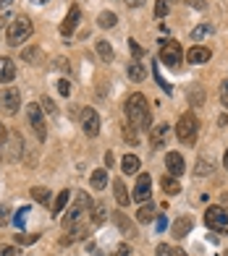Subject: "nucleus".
I'll list each match as a JSON object with an SVG mask.
<instances>
[{"label": "nucleus", "instance_id": "nucleus-1", "mask_svg": "<svg viewBox=\"0 0 228 256\" xmlns=\"http://www.w3.org/2000/svg\"><path fill=\"white\" fill-rule=\"evenodd\" d=\"M126 120H129L134 128H139V131H150V123H152L150 108H147L144 94H139V92L126 100Z\"/></svg>", "mask_w": 228, "mask_h": 256}, {"label": "nucleus", "instance_id": "nucleus-2", "mask_svg": "<svg viewBox=\"0 0 228 256\" xmlns=\"http://www.w3.org/2000/svg\"><path fill=\"white\" fill-rule=\"evenodd\" d=\"M197 134H199V120H197V115L194 112H184L178 118L176 123V136H178V142L181 144H194L197 142Z\"/></svg>", "mask_w": 228, "mask_h": 256}, {"label": "nucleus", "instance_id": "nucleus-3", "mask_svg": "<svg viewBox=\"0 0 228 256\" xmlns=\"http://www.w3.org/2000/svg\"><path fill=\"white\" fill-rule=\"evenodd\" d=\"M32 21L27 16H16L14 21L8 24V44H14V48H19V44H24L29 37H32Z\"/></svg>", "mask_w": 228, "mask_h": 256}, {"label": "nucleus", "instance_id": "nucleus-4", "mask_svg": "<svg viewBox=\"0 0 228 256\" xmlns=\"http://www.w3.org/2000/svg\"><path fill=\"white\" fill-rule=\"evenodd\" d=\"M204 225H207L212 232L228 236V209H223V206H207V212H204Z\"/></svg>", "mask_w": 228, "mask_h": 256}, {"label": "nucleus", "instance_id": "nucleus-5", "mask_svg": "<svg viewBox=\"0 0 228 256\" xmlns=\"http://www.w3.org/2000/svg\"><path fill=\"white\" fill-rule=\"evenodd\" d=\"M160 60L170 68H178L181 60H184V50H181V44L176 40H168L163 42V48H160Z\"/></svg>", "mask_w": 228, "mask_h": 256}, {"label": "nucleus", "instance_id": "nucleus-6", "mask_svg": "<svg viewBox=\"0 0 228 256\" xmlns=\"http://www.w3.org/2000/svg\"><path fill=\"white\" fill-rule=\"evenodd\" d=\"M45 110L40 108V102H32L27 108V115H29V123H32V131L34 136L40 138V142H45V136H48V131H45Z\"/></svg>", "mask_w": 228, "mask_h": 256}, {"label": "nucleus", "instance_id": "nucleus-7", "mask_svg": "<svg viewBox=\"0 0 228 256\" xmlns=\"http://www.w3.org/2000/svg\"><path fill=\"white\" fill-rule=\"evenodd\" d=\"M19 104H21V94L16 86H6L0 92V110L6 115H16L19 112Z\"/></svg>", "mask_w": 228, "mask_h": 256}, {"label": "nucleus", "instance_id": "nucleus-8", "mask_svg": "<svg viewBox=\"0 0 228 256\" xmlns=\"http://www.w3.org/2000/svg\"><path fill=\"white\" fill-rule=\"evenodd\" d=\"M89 206H92V199H89L87 194H79V199H76V206H74L71 212H68V214L63 217V225H66V228H74V225L79 222V220H82V214L87 212Z\"/></svg>", "mask_w": 228, "mask_h": 256}, {"label": "nucleus", "instance_id": "nucleus-9", "mask_svg": "<svg viewBox=\"0 0 228 256\" xmlns=\"http://www.w3.org/2000/svg\"><path fill=\"white\" fill-rule=\"evenodd\" d=\"M82 128H84V134L89 138H95L100 134V115H97V110H92V108L82 110Z\"/></svg>", "mask_w": 228, "mask_h": 256}, {"label": "nucleus", "instance_id": "nucleus-10", "mask_svg": "<svg viewBox=\"0 0 228 256\" xmlns=\"http://www.w3.org/2000/svg\"><path fill=\"white\" fill-rule=\"evenodd\" d=\"M150 194H152V178L144 172V176L136 178V186H134V199L144 204V202H150Z\"/></svg>", "mask_w": 228, "mask_h": 256}, {"label": "nucleus", "instance_id": "nucleus-11", "mask_svg": "<svg viewBox=\"0 0 228 256\" xmlns=\"http://www.w3.org/2000/svg\"><path fill=\"white\" fill-rule=\"evenodd\" d=\"M165 168H168V176L178 178V176L186 172V162H184V157H181L178 152H168L165 154Z\"/></svg>", "mask_w": 228, "mask_h": 256}, {"label": "nucleus", "instance_id": "nucleus-12", "mask_svg": "<svg viewBox=\"0 0 228 256\" xmlns=\"http://www.w3.org/2000/svg\"><path fill=\"white\" fill-rule=\"evenodd\" d=\"M79 21H82V8L71 6V8H68V16L63 18V24H61V34H63V37L74 34V29L79 26Z\"/></svg>", "mask_w": 228, "mask_h": 256}, {"label": "nucleus", "instance_id": "nucleus-13", "mask_svg": "<svg viewBox=\"0 0 228 256\" xmlns=\"http://www.w3.org/2000/svg\"><path fill=\"white\" fill-rule=\"evenodd\" d=\"M168 131H170V126H168V123H160V126L150 128V144H152V149H163V146H165V142H168Z\"/></svg>", "mask_w": 228, "mask_h": 256}, {"label": "nucleus", "instance_id": "nucleus-14", "mask_svg": "<svg viewBox=\"0 0 228 256\" xmlns=\"http://www.w3.org/2000/svg\"><path fill=\"white\" fill-rule=\"evenodd\" d=\"M212 58V52H210V48H202V44H194V48H191L189 52H186V60L189 63H207Z\"/></svg>", "mask_w": 228, "mask_h": 256}, {"label": "nucleus", "instance_id": "nucleus-15", "mask_svg": "<svg viewBox=\"0 0 228 256\" xmlns=\"http://www.w3.org/2000/svg\"><path fill=\"white\" fill-rule=\"evenodd\" d=\"M16 78V66L11 58H0V84H11Z\"/></svg>", "mask_w": 228, "mask_h": 256}, {"label": "nucleus", "instance_id": "nucleus-16", "mask_svg": "<svg viewBox=\"0 0 228 256\" xmlns=\"http://www.w3.org/2000/svg\"><path fill=\"white\" fill-rule=\"evenodd\" d=\"M129 188L123 186V178H116L113 180V194H116V202H118V206H126L129 202H131V196L126 194Z\"/></svg>", "mask_w": 228, "mask_h": 256}, {"label": "nucleus", "instance_id": "nucleus-17", "mask_svg": "<svg viewBox=\"0 0 228 256\" xmlns=\"http://www.w3.org/2000/svg\"><path fill=\"white\" fill-rule=\"evenodd\" d=\"M129 78L136 81V84H142V81L147 78V68H144L139 60H131V63H129Z\"/></svg>", "mask_w": 228, "mask_h": 256}, {"label": "nucleus", "instance_id": "nucleus-18", "mask_svg": "<svg viewBox=\"0 0 228 256\" xmlns=\"http://www.w3.org/2000/svg\"><path fill=\"white\" fill-rule=\"evenodd\" d=\"M191 225H194V222H191V217H178L173 222V238H184L186 232L191 230Z\"/></svg>", "mask_w": 228, "mask_h": 256}, {"label": "nucleus", "instance_id": "nucleus-19", "mask_svg": "<svg viewBox=\"0 0 228 256\" xmlns=\"http://www.w3.org/2000/svg\"><path fill=\"white\" fill-rule=\"evenodd\" d=\"M160 186H163V191H165L168 196L181 194V183H178V178H173V176H163V178H160Z\"/></svg>", "mask_w": 228, "mask_h": 256}, {"label": "nucleus", "instance_id": "nucleus-20", "mask_svg": "<svg viewBox=\"0 0 228 256\" xmlns=\"http://www.w3.org/2000/svg\"><path fill=\"white\" fill-rule=\"evenodd\" d=\"M121 168H123V172H126V176H136V172H139V157L126 154V157L121 160Z\"/></svg>", "mask_w": 228, "mask_h": 256}, {"label": "nucleus", "instance_id": "nucleus-21", "mask_svg": "<svg viewBox=\"0 0 228 256\" xmlns=\"http://www.w3.org/2000/svg\"><path fill=\"white\" fill-rule=\"evenodd\" d=\"M155 214H157V212H155V206H152L150 202H144V204L139 206V212H136V220L147 225V222H152V220H155Z\"/></svg>", "mask_w": 228, "mask_h": 256}, {"label": "nucleus", "instance_id": "nucleus-22", "mask_svg": "<svg viewBox=\"0 0 228 256\" xmlns=\"http://www.w3.org/2000/svg\"><path fill=\"white\" fill-rule=\"evenodd\" d=\"M97 24L102 26V29H113L118 24V18H116V14H113V10H102V14L97 16Z\"/></svg>", "mask_w": 228, "mask_h": 256}, {"label": "nucleus", "instance_id": "nucleus-23", "mask_svg": "<svg viewBox=\"0 0 228 256\" xmlns=\"http://www.w3.org/2000/svg\"><path fill=\"white\" fill-rule=\"evenodd\" d=\"M105 186H108V170L100 168V170L92 172V188H95V191H102Z\"/></svg>", "mask_w": 228, "mask_h": 256}, {"label": "nucleus", "instance_id": "nucleus-24", "mask_svg": "<svg viewBox=\"0 0 228 256\" xmlns=\"http://www.w3.org/2000/svg\"><path fill=\"white\" fill-rule=\"evenodd\" d=\"M68 199H71V191H61V194H58V199H55V204H53V214H55V217H58L63 209H66Z\"/></svg>", "mask_w": 228, "mask_h": 256}, {"label": "nucleus", "instance_id": "nucleus-25", "mask_svg": "<svg viewBox=\"0 0 228 256\" xmlns=\"http://www.w3.org/2000/svg\"><path fill=\"white\" fill-rule=\"evenodd\" d=\"M32 199L40 202V204H48L50 202V191L42 188V186H34V188H32Z\"/></svg>", "mask_w": 228, "mask_h": 256}, {"label": "nucleus", "instance_id": "nucleus-26", "mask_svg": "<svg viewBox=\"0 0 228 256\" xmlns=\"http://www.w3.org/2000/svg\"><path fill=\"white\" fill-rule=\"evenodd\" d=\"M97 55L102 58V60H113V48H110V42H105V40H100L97 42Z\"/></svg>", "mask_w": 228, "mask_h": 256}, {"label": "nucleus", "instance_id": "nucleus-27", "mask_svg": "<svg viewBox=\"0 0 228 256\" xmlns=\"http://www.w3.org/2000/svg\"><path fill=\"white\" fill-rule=\"evenodd\" d=\"M207 34H212V26H210V24H199L194 32H191V40H194V42H199V40H204V37H207Z\"/></svg>", "mask_w": 228, "mask_h": 256}, {"label": "nucleus", "instance_id": "nucleus-28", "mask_svg": "<svg viewBox=\"0 0 228 256\" xmlns=\"http://www.w3.org/2000/svg\"><path fill=\"white\" fill-rule=\"evenodd\" d=\"M105 217H108V209H105V204H95L92 222H95V225H100V222H105Z\"/></svg>", "mask_w": 228, "mask_h": 256}, {"label": "nucleus", "instance_id": "nucleus-29", "mask_svg": "<svg viewBox=\"0 0 228 256\" xmlns=\"http://www.w3.org/2000/svg\"><path fill=\"white\" fill-rule=\"evenodd\" d=\"M157 256H186L181 248H173V246H165V243H160L157 246Z\"/></svg>", "mask_w": 228, "mask_h": 256}, {"label": "nucleus", "instance_id": "nucleus-30", "mask_svg": "<svg viewBox=\"0 0 228 256\" xmlns=\"http://www.w3.org/2000/svg\"><path fill=\"white\" fill-rule=\"evenodd\" d=\"M21 58H24L27 63H40V48H27L21 52Z\"/></svg>", "mask_w": 228, "mask_h": 256}, {"label": "nucleus", "instance_id": "nucleus-31", "mask_svg": "<svg viewBox=\"0 0 228 256\" xmlns=\"http://www.w3.org/2000/svg\"><path fill=\"white\" fill-rule=\"evenodd\" d=\"M116 222H118V228H121L123 232H126V236H134V228H131L129 220L123 217V212H118V214H116Z\"/></svg>", "mask_w": 228, "mask_h": 256}, {"label": "nucleus", "instance_id": "nucleus-32", "mask_svg": "<svg viewBox=\"0 0 228 256\" xmlns=\"http://www.w3.org/2000/svg\"><path fill=\"white\" fill-rule=\"evenodd\" d=\"M168 10H170V0H157V3H155V16L157 18L168 16Z\"/></svg>", "mask_w": 228, "mask_h": 256}, {"label": "nucleus", "instance_id": "nucleus-33", "mask_svg": "<svg viewBox=\"0 0 228 256\" xmlns=\"http://www.w3.org/2000/svg\"><path fill=\"white\" fill-rule=\"evenodd\" d=\"M0 256H21L16 246H0Z\"/></svg>", "mask_w": 228, "mask_h": 256}, {"label": "nucleus", "instance_id": "nucleus-34", "mask_svg": "<svg viewBox=\"0 0 228 256\" xmlns=\"http://www.w3.org/2000/svg\"><path fill=\"white\" fill-rule=\"evenodd\" d=\"M220 102H223V108H228V78L220 84Z\"/></svg>", "mask_w": 228, "mask_h": 256}, {"label": "nucleus", "instance_id": "nucleus-35", "mask_svg": "<svg viewBox=\"0 0 228 256\" xmlns=\"http://www.w3.org/2000/svg\"><path fill=\"white\" fill-rule=\"evenodd\" d=\"M8 212H11V209H8L6 204H0V228L8 225Z\"/></svg>", "mask_w": 228, "mask_h": 256}, {"label": "nucleus", "instance_id": "nucleus-36", "mask_svg": "<svg viewBox=\"0 0 228 256\" xmlns=\"http://www.w3.org/2000/svg\"><path fill=\"white\" fill-rule=\"evenodd\" d=\"M40 104H42V110H45V112H55V104H53V100H50V97H42V102H40Z\"/></svg>", "mask_w": 228, "mask_h": 256}, {"label": "nucleus", "instance_id": "nucleus-37", "mask_svg": "<svg viewBox=\"0 0 228 256\" xmlns=\"http://www.w3.org/2000/svg\"><path fill=\"white\" fill-rule=\"evenodd\" d=\"M37 238H40L37 232H32V236H19V232H16V240H19V243H34Z\"/></svg>", "mask_w": 228, "mask_h": 256}, {"label": "nucleus", "instance_id": "nucleus-38", "mask_svg": "<svg viewBox=\"0 0 228 256\" xmlns=\"http://www.w3.org/2000/svg\"><path fill=\"white\" fill-rule=\"evenodd\" d=\"M58 92H61L63 97H68V94H71V86H68V81H58Z\"/></svg>", "mask_w": 228, "mask_h": 256}, {"label": "nucleus", "instance_id": "nucleus-39", "mask_svg": "<svg viewBox=\"0 0 228 256\" xmlns=\"http://www.w3.org/2000/svg\"><path fill=\"white\" fill-rule=\"evenodd\" d=\"M210 170H212V165H210V162H207V165H204V162H199V165H197V176H207Z\"/></svg>", "mask_w": 228, "mask_h": 256}, {"label": "nucleus", "instance_id": "nucleus-40", "mask_svg": "<svg viewBox=\"0 0 228 256\" xmlns=\"http://www.w3.org/2000/svg\"><path fill=\"white\" fill-rule=\"evenodd\" d=\"M129 44H131V52H134V58L139 60V58H142V48H139V44H136L134 40H129Z\"/></svg>", "mask_w": 228, "mask_h": 256}, {"label": "nucleus", "instance_id": "nucleus-41", "mask_svg": "<svg viewBox=\"0 0 228 256\" xmlns=\"http://www.w3.org/2000/svg\"><path fill=\"white\" fill-rule=\"evenodd\" d=\"M113 256H131V246H118Z\"/></svg>", "mask_w": 228, "mask_h": 256}, {"label": "nucleus", "instance_id": "nucleus-42", "mask_svg": "<svg viewBox=\"0 0 228 256\" xmlns=\"http://www.w3.org/2000/svg\"><path fill=\"white\" fill-rule=\"evenodd\" d=\"M6 138H8V128L0 123V144H6Z\"/></svg>", "mask_w": 228, "mask_h": 256}, {"label": "nucleus", "instance_id": "nucleus-43", "mask_svg": "<svg viewBox=\"0 0 228 256\" xmlns=\"http://www.w3.org/2000/svg\"><path fill=\"white\" fill-rule=\"evenodd\" d=\"M55 66H58L61 71H68V60H66V58H61V60H55Z\"/></svg>", "mask_w": 228, "mask_h": 256}, {"label": "nucleus", "instance_id": "nucleus-44", "mask_svg": "<svg viewBox=\"0 0 228 256\" xmlns=\"http://www.w3.org/2000/svg\"><path fill=\"white\" fill-rule=\"evenodd\" d=\"M191 6H194L197 10H202L204 8V0H191Z\"/></svg>", "mask_w": 228, "mask_h": 256}, {"label": "nucleus", "instance_id": "nucleus-45", "mask_svg": "<svg viewBox=\"0 0 228 256\" xmlns=\"http://www.w3.org/2000/svg\"><path fill=\"white\" fill-rule=\"evenodd\" d=\"M126 3H129L131 8H136V6H142V3H144V0H126Z\"/></svg>", "mask_w": 228, "mask_h": 256}, {"label": "nucleus", "instance_id": "nucleus-46", "mask_svg": "<svg viewBox=\"0 0 228 256\" xmlns=\"http://www.w3.org/2000/svg\"><path fill=\"white\" fill-rule=\"evenodd\" d=\"M223 165H225V170H228V149H225V157H223Z\"/></svg>", "mask_w": 228, "mask_h": 256}, {"label": "nucleus", "instance_id": "nucleus-47", "mask_svg": "<svg viewBox=\"0 0 228 256\" xmlns=\"http://www.w3.org/2000/svg\"><path fill=\"white\" fill-rule=\"evenodd\" d=\"M0 6H3V8H8V6H11V0H0Z\"/></svg>", "mask_w": 228, "mask_h": 256}, {"label": "nucleus", "instance_id": "nucleus-48", "mask_svg": "<svg viewBox=\"0 0 228 256\" xmlns=\"http://www.w3.org/2000/svg\"><path fill=\"white\" fill-rule=\"evenodd\" d=\"M32 3H37V6H42V3H48V0H32Z\"/></svg>", "mask_w": 228, "mask_h": 256}, {"label": "nucleus", "instance_id": "nucleus-49", "mask_svg": "<svg viewBox=\"0 0 228 256\" xmlns=\"http://www.w3.org/2000/svg\"><path fill=\"white\" fill-rule=\"evenodd\" d=\"M3 24H6V18H0V29H3Z\"/></svg>", "mask_w": 228, "mask_h": 256}]
</instances>
